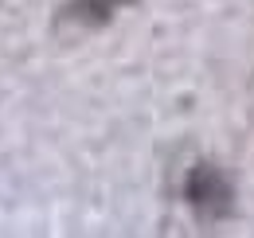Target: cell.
<instances>
[{"label":"cell","instance_id":"cell-1","mask_svg":"<svg viewBox=\"0 0 254 238\" xmlns=\"http://www.w3.org/2000/svg\"><path fill=\"white\" fill-rule=\"evenodd\" d=\"M184 203L199 223H223L235 215V183L219 164H191L184 176Z\"/></svg>","mask_w":254,"mask_h":238},{"label":"cell","instance_id":"cell-2","mask_svg":"<svg viewBox=\"0 0 254 238\" xmlns=\"http://www.w3.org/2000/svg\"><path fill=\"white\" fill-rule=\"evenodd\" d=\"M137 0H63V8L55 12V28L59 31H102L118 20V12L133 8Z\"/></svg>","mask_w":254,"mask_h":238}]
</instances>
